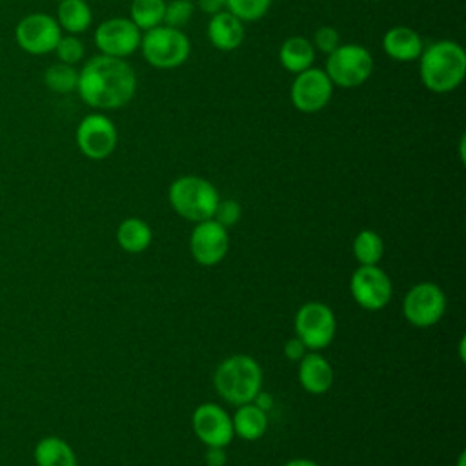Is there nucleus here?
Here are the masks:
<instances>
[{
    "label": "nucleus",
    "mask_w": 466,
    "mask_h": 466,
    "mask_svg": "<svg viewBox=\"0 0 466 466\" xmlns=\"http://www.w3.org/2000/svg\"><path fill=\"white\" fill-rule=\"evenodd\" d=\"M191 426L204 446L226 448L235 435L231 415L215 402L197 406L191 415Z\"/></svg>",
    "instance_id": "15"
},
{
    "label": "nucleus",
    "mask_w": 466,
    "mask_h": 466,
    "mask_svg": "<svg viewBox=\"0 0 466 466\" xmlns=\"http://www.w3.org/2000/svg\"><path fill=\"white\" fill-rule=\"evenodd\" d=\"M138 49L149 66L157 69H175L189 58L191 42L182 29L160 24L144 31Z\"/></svg>",
    "instance_id": "5"
},
{
    "label": "nucleus",
    "mask_w": 466,
    "mask_h": 466,
    "mask_svg": "<svg viewBox=\"0 0 466 466\" xmlns=\"http://www.w3.org/2000/svg\"><path fill=\"white\" fill-rule=\"evenodd\" d=\"M195 2H197V7L209 16L226 9V0H195Z\"/></svg>",
    "instance_id": "34"
},
{
    "label": "nucleus",
    "mask_w": 466,
    "mask_h": 466,
    "mask_svg": "<svg viewBox=\"0 0 466 466\" xmlns=\"http://www.w3.org/2000/svg\"><path fill=\"white\" fill-rule=\"evenodd\" d=\"M295 337L306 350L319 351L328 348L337 333V319L329 306L324 302H306L295 313Z\"/></svg>",
    "instance_id": "7"
},
{
    "label": "nucleus",
    "mask_w": 466,
    "mask_h": 466,
    "mask_svg": "<svg viewBox=\"0 0 466 466\" xmlns=\"http://www.w3.org/2000/svg\"><path fill=\"white\" fill-rule=\"evenodd\" d=\"M240 215H242V208L235 198H220L211 218L217 220L226 229H229L240 220Z\"/></svg>",
    "instance_id": "30"
},
{
    "label": "nucleus",
    "mask_w": 466,
    "mask_h": 466,
    "mask_svg": "<svg viewBox=\"0 0 466 466\" xmlns=\"http://www.w3.org/2000/svg\"><path fill=\"white\" fill-rule=\"evenodd\" d=\"M282 466H320V464L315 462V461H311V459H302V457H299V459H291V461L284 462Z\"/></svg>",
    "instance_id": "35"
},
{
    "label": "nucleus",
    "mask_w": 466,
    "mask_h": 466,
    "mask_svg": "<svg viewBox=\"0 0 466 466\" xmlns=\"http://www.w3.org/2000/svg\"><path fill=\"white\" fill-rule=\"evenodd\" d=\"M167 200L177 215L197 224L213 217L220 197L209 180L197 175H182L169 184Z\"/></svg>",
    "instance_id": "4"
},
{
    "label": "nucleus",
    "mask_w": 466,
    "mask_h": 466,
    "mask_svg": "<svg viewBox=\"0 0 466 466\" xmlns=\"http://www.w3.org/2000/svg\"><path fill=\"white\" fill-rule=\"evenodd\" d=\"M84 42L76 36V35H62L56 47H55V55L58 58V62L62 64H69L75 66L84 58Z\"/></svg>",
    "instance_id": "29"
},
{
    "label": "nucleus",
    "mask_w": 466,
    "mask_h": 466,
    "mask_svg": "<svg viewBox=\"0 0 466 466\" xmlns=\"http://www.w3.org/2000/svg\"><path fill=\"white\" fill-rule=\"evenodd\" d=\"M279 60L286 71L297 75L313 66L315 47L306 36H289L280 44Z\"/></svg>",
    "instance_id": "20"
},
{
    "label": "nucleus",
    "mask_w": 466,
    "mask_h": 466,
    "mask_svg": "<svg viewBox=\"0 0 466 466\" xmlns=\"http://www.w3.org/2000/svg\"><path fill=\"white\" fill-rule=\"evenodd\" d=\"M76 93L89 107L109 111L127 106L137 93V75L126 58L96 55L78 71Z\"/></svg>",
    "instance_id": "1"
},
{
    "label": "nucleus",
    "mask_w": 466,
    "mask_h": 466,
    "mask_svg": "<svg viewBox=\"0 0 466 466\" xmlns=\"http://www.w3.org/2000/svg\"><path fill=\"white\" fill-rule=\"evenodd\" d=\"M333 95V84L324 69L308 67L295 75L289 98L300 113H317L328 106Z\"/></svg>",
    "instance_id": "12"
},
{
    "label": "nucleus",
    "mask_w": 466,
    "mask_h": 466,
    "mask_svg": "<svg viewBox=\"0 0 466 466\" xmlns=\"http://www.w3.org/2000/svg\"><path fill=\"white\" fill-rule=\"evenodd\" d=\"M457 466H464V453L459 455V461H457Z\"/></svg>",
    "instance_id": "36"
},
{
    "label": "nucleus",
    "mask_w": 466,
    "mask_h": 466,
    "mask_svg": "<svg viewBox=\"0 0 466 466\" xmlns=\"http://www.w3.org/2000/svg\"><path fill=\"white\" fill-rule=\"evenodd\" d=\"M382 49L395 62H413L419 60L424 44L415 29L408 25H395L384 33Z\"/></svg>",
    "instance_id": "17"
},
{
    "label": "nucleus",
    "mask_w": 466,
    "mask_h": 466,
    "mask_svg": "<svg viewBox=\"0 0 466 466\" xmlns=\"http://www.w3.org/2000/svg\"><path fill=\"white\" fill-rule=\"evenodd\" d=\"M33 455L36 466H78L73 448L64 439L55 435L40 439Z\"/></svg>",
    "instance_id": "21"
},
{
    "label": "nucleus",
    "mask_w": 466,
    "mask_h": 466,
    "mask_svg": "<svg viewBox=\"0 0 466 466\" xmlns=\"http://www.w3.org/2000/svg\"><path fill=\"white\" fill-rule=\"evenodd\" d=\"M446 311V295L435 282L413 284L402 300V315L415 328L437 324Z\"/></svg>",
    "instance_id": "8"
},
{
    "label": "nucleus",
    "mask_w": 466,
    "mask_h": 466,
    "mask_svg": "<svg viewBox=\"0 0 466 466\" xmlns=\"http://www.w3.org/2000/svg\"><path fill=\"white\" fill-rule=\"evenodd\" d=\"M273 0H226V11L242 22H257L269 11Z\"/></svg>",
    "instance_id": "27"
},
{
    "label": "nucleus",
    "mask_w": 466,
    "mask_h": 466,
    "mask_svg": "<svg viewBox=\"0 0 466 466\" xmlns=\"http://www.w3.org/2000/svg\"><path fill=\"white\" fill-rule=\"evenodd\" d=\"M44 84L53 91V93H73L76 91V84H78V71L75 69V66L69 64H62L56 62L53 66H49L44 73Z\"/></svg>",
    "instance_id": "26"
},
{
    "label": "nucleus",
    "mask_w": 466,
    "mask_h": 466,
    "mask_svg": "<svg viewBox=\"0 0 466 466\" xmlns=\"http://www.w3.org/2000/svg\"><path fill=\"white\" fill-rule=\"evenodd\" d=\"M246 31H244V22L231 15L229 11H220L213 16H209L208 24V38L211 46L218 51H233L240 47L244 42Z\"/></svg>",
    "instance_id": "18"
},
{
    "label": "nucleus",
    "mask_w": 466,
    "mask_h": 466,
    "mask_svg": "<svg viewBox=\"0 0 466 466\" xmlns=\"http://www.w3.org/2000/svg\"><path fill=\"white\" fill-rule=\"evenodd\" d=\"M350 293L360 308L379 311L391 300L393 284L379 266H359L350 277Z\"/></svg>",
    "instance_id": "11"
},
{
    "label": "nucleus",
    "mask_w": 466,
    "mask_h": 466,
    "mask_svg": "<svg viewBox=\"0 0 466 466\" xmlns=\"http://www.w3.org/2000/svg\"><path fill=\"white\" fill-rule=\"evenodd\" d=\"M326 75L333 86L351 89L362 86L373 71L371 53L359 44H339L326 58Z\"/></svg>",
    "instance_id": "6"
},
{
    "label": "nucleus",
    "mask_w": 466,
    "mask_h": 466,
    "mask_svg": "<svg viewBox=\"0 0 466 466\" xmlns=\"http://www.w3.org/2000/svg\"><path fill=\"white\" fill-rule=\"evenodd\" d=\"M206 464L208 466H224L226 464V451L220 446H206Z\"/></svg>",
    "instance_id": "33"
},
{
    "label": "nucleus",
    "mask_w": 466,
    "mask_h": 466,
    "mask_svg": "<svg viewBox=\"0 0 466 466\" xmlns=\"http://www.w3.org/2000/svg\"><path fill=\"white\" fill-rule=\"evenodd\" d=\"M56 22L67 35H80L87 31L93 22L87 0H60L56 7Z\"/></svg>",
    "instance_id": "23"
},
{
    "label": "nucleus",
    "mask_w": 466,
    "mask_h": 466,
    "mask_svg": "<svg viewBox=\"0 0 466 466\" xmlns=\"http://www.w3.org/2000/svg\"><path fill=\"white\" fill-rule=\"evenodd\" d=\"M229 249V233L217 220L197 222L189 235V251L200 266L218 264Z\"/></svg>",
    "instance_id": "14"
},
{
    "label": "nucleus",
    "mask_w": 466,
    "mask_h": 466,
    "mask_svg": "<svg viewBox=\"0 0 466 466\" xmlns=\"http://www.w3.org/2000/svg\"><path fill=\"white\" fill-rule=\"evenodd\" d=\"M76 146L80 153L91 160L107 158L118 142L116 126L104 113H89L76 126Z\"/></svg>",
    "instance_id": "9"
},
{
    "label": "nucleus",
    "mask_w": 466,
    "mask_h": 466,
    "mask_svg": "<svg viewBox=\"0 0 466 466\" xmlns=\"http://www.w3.org/2000/svg\"><path fill=\"white\" fill-rule=\"evenodd\" d=\"M419 73L431 93H451L466 75V51L455 40H437L426 46L419 56Z\"/></svg>",
    "instance_id": "2"
},
{
    "label": "nucleus",
    "mask_w": 466,
    "mask_h": 466,
    "mask_svg": "<svg viewBox=\"0 0 466 466\" xmlns=\"http://www.w3.org/2000/svg\"><path fill=\"white\" fill-rule=\"evenodd\" d=\"M313 47L315 51L329 55L339 44H340V35L333 25H320L315 35H313Z\"/></svg>",
    "instance_id": "31"
},
{
    "label": "nucleus",
    "mask_w": 466,
    "mask_h": 466,
    "mask_svg": "<svg viewBox=\"0 0 466 466\" xmlns=\"http://www.w3.org/2000/svg\"><path fill=\"white\" fill-rule=\"evenodd\" d=\"M195 13V4L193 0H171L166 2V11H164V25L180 29L184 27Z\"/></svg>",
    "instance_id": "28"
},
{
    "label": "nucleus",
    "mask_w": 466,
    "mask_h": 466,
    "mask_svg": "<svg viewBox=\"0 0 466 466\" xmlns=\"http://www.w3.org/2000/svg\"><path fill=\"white\" fill-rule=\"evenodd\" d=\"M56 2H60V0H56Z\"/></svg>",
    "instance_id": "37"
},
{
    "label": "nucleus",
    "mask_w": 466,
    "mask_h": 466,
    "mask_svg": "<svg viewBox=\"0 0 466 466\" xmlns=\"http://www.w3.org/2000/svg\"><path fill=\"white\" fill-rule=\"evenodd\" d=\"M333 368L320 353L311 351L299 360V382L308 393L322 395L333 386Z\"/></svg>",
    "instance_id": "16"
},
{
    "label": "nucleus",
    "mask_w": 466,
    "mask_h": 466,
    "mask_svg": "<svg viewBox=\"0 0 466 466\" xmlns=\"http://www.w3.org/2000/svg\"><path fill=\"white\" fill-rule=\"evenodd\" d=\"M93 40L100 55L126 58L140 47L142 31L129 18L115 16L96 25Z\"/></svg>",
    "instance_id": "13"
},
{
    "label": "nucleus",
    "mask_w": 466,
    "mask_h": 466,
    "mask_svg": "<svg viewBox=\"0 0 466 466\" xmlns=\"http://www.w3.org/2000/svg\"><path fill=\"white\" fill-rule=\"evenodd\" d=\"M233 433L244 441H257L268 430V415L255 402H246L237 406L233 417Z\"/></svg>",
    "instance_id": "19"
},
{
    "label": "nucleus",
    "mask_w": 466,
    "mask_h": 466,
    "mask_svg": "<svg viewBox=\"0 0 466 466\" xmlns=\"http://www.w3.org/2000/svg\"><path fill=\"white\" fill-rule=\"evenodd\" d=\"M62 29L55 16L47 13H29L15 27L18 47L29 55H47L55 51Z\"/></svg>",
    "instance_id": "10"
},
{
    "label": "nucleus",
    "mask_w": 466,
    "mask_h": 466,
    "mask_svg": "<svg viewBox=\"0 0 466 466\" xmlns=\"http://www.w3.org/2000/svg\"><path fill=\"white\" fill-rule=\"evenodd\" d=\"M213 386L233 406L253 402L262 390V368L249 355H229L217 366Z\"/></svg>",
    "instance_id": "3"
},
{
    "label": "nucleus",
    "mask_w": 466,
    "mask_h": 466,
    "mask_svg": "<svg viewBox=\"0 0 466 466\" xmlns=\"http://www.w3.org/2000/svg\"><path fill=\"white\" fill-rule=\"evenodd\" d=\"M151 240L153 233L149 224L138 217L124 218L116 228V242L126 253H142L149 248Z\"/></svg>",
    "instance_id": "22"
},
{
    "label": "nucleus",
    "mask_w": 466,
    "mask_h": 466,
    "mask_svg": "<svg viewBox=\"0 0 466 466\" xmlns=\"http://www.w3.org/2000/svg\"><path fill=\"white\" fill-rule=\"evenodd\" d=\"M166 0H133L129 5V20L140 29L149 31L164 24Z\"/></svg>",
    "instance_id": "25"
},
{
    "label": "nucleus",
    "mask_w": 466,
    "mask_h": 466,
    "mask_svg": "<svg viewBox=\"0 0 466 466\" xmlns=\"http://www.w3.org/2000/svg\"><path fill=\"white\" fill-rule=\"evenodd\" d=\"M284 355H286V359H289V360H300V359L306 355V348H304V344H302L297 337H293V339L286 340V344H284Z\"/></svg>",
    "instance_id": "32"
},
{
    "label": "nucleus",
    "mask_w": 466,
    "mask_h": 466,
    "mask_svg": "<svg viewBox=\"0 0 466 466\" xmlns=\"http://www.w3.org/2000/svg\"><path fill=\"white\" fill-rule=\"evenodd\" d=\"M359 266H377L384 253V242L373 229H360L351 244Z\"/></svg>",
    "instance_id": "24"
}]
</instances>
